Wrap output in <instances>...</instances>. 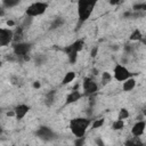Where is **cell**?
I'll list each match as a JSON object with an SVG mask.
<instances>
[{"label": "cell", "mask_w": 146, "mask_h": 146, "mask_svg": "<svg viewBox=\"0 0 146 146\" xmlns=\"http://www.w3.org/2000/svg\"><path fill=\"white\" fill-rule=\"evenodd\" d=\"M91 119L89 117H74L70 121V130L75 136V138L84 137L88 128L91 124Z\"/></svg>", "instance_id": "cell-1"}, {"label": "cell", "mask_w": 146, "mask_h": 146, "mask_svg": "<svg viewBox=\"0 0 146 146\" xmlns=\"http://www.w3.org/2000/svg\"><path fill=\"white\" fill-rule=\"evenodd\" d=\"M97 2L91 1V0H79L76 3V9H78V17H79V23H84L94 11Z\"/></svg>", "instance_id": "cell-2"}, {"label": "cell", "mask_w": 146, "mask_h": 146, "mask_svg": "<svg viewBox=\"0 0 146 146\" xmlns=\"http://www.w3.org/2000/svg\"><path fill=\"white\" fill-rule=\"evenodd\" d=\"M48 8V3L47 2H41V1H36V2H32L25 10L26 16L29 17H38L41 16L46 13Z\"/></svg>", "instance_id": "cell-3"}, {"label": "cell", "mask_w": 146, "mask_h": 146, "mask_svg": "<svg viewBox=\"0 0 146 146\" xmlns=\"http://www.w3.org/2000/svg\"><path fill=\"white\" fill-rule=\"evenodd\" d=\"M133 74L122 64H116L114 66V70H113V78L117 81V82H124L125 80L132 78Z\"/></svg>", "instance_id": "cell-4"}, {"label": "cell", "mask_w": 146, "mask_h": 146, "mask_svg": "<svg viewBox=\"0 0 146 146\" xmlns=\"http://www.w3.org/2000/svg\"><path fill=\"white\" fill-rule=\"evenodd\" d=\"M32 49V43L30 42H17L13 43V52L17 58H24L25 56L30 55Z\"/></svg>", "instance_id": "cell-5"}, {"label": "cell", "mask_w": 146, "mask_h": 146, "mask_svg": "<svg viewBox=\"0 0 146 146\" xmlns=\"http://www.w3.org/2000/svg\"><path fill=\"white\" fill-rule=\"evenodd\" d=\"M35 136H36L39 139L43 140V141H52L54 139L57 138V137H56L57 135L54 132V130H52L51 128L47 127V125H41V127H39V128L36 129V131H35Z\"/></svg>", "instance_id": "cell-6"}, {"label": "cell", "mask_w": 146, "mask_h": 146, "mask_svg": "<svg viewBox=\"0 0 146 146\" xmlns=\"http://www.w3.org/2000/svg\"><path fill=\"white\" fill-rule=\"evenodd\" d=\"M82 89H83V96H91L98 91V84L94 79L86 76L82 80Z\"/></svg>", "instance_id": "cell-7"}, {"label": "cell", "mask_w": 146, "mask_h": 146, "mask_svg": "<svg viewBox=\"0 0 146 146\" xmlns=\"http://www.w3.org/2000/svg\"><path fill=\"white\" fill-rule=\"evenodd\" d=\"M14 42V30L2 27L0 29V46L5 47Z\"/></svg>", "instance_id": "cell-8"}, {"label": "cell", "mask_w": 146, "mask_h": 146, "mask_svg": "<svg viewBox=\"0 0 146 146\" xmlns=\"http://www.w3.org/2000/svg\"><path fill=\"white\" fill-rule=\"evenodd\" d=\"M145 129H146V122L144 120H140V121H136L131 128V135L133 137H140L144 135L145 132Z\"/></svg>", "instance_id": "cell-9"}, {"label": "cell", "mask_w": 146, "mask_h": 146, "mask_svg": "<svg viewBox=\"0 0 146 146\" xmlns=\"http://www.w3.org/2000/svg\"><path fill=\"white\" fill-rule=\"evenodd\" d=\"M83 47H84V40L78 39V40H75L73 43H71L70 46H67L64 50H65L66 54H68V52H78V54H79V52L83 49Z\"/></svg>", "instance_id": "cell-10"}, {"label": "cell", "mask_w": 146, "mask_h": 146, "mask_svg": "<svg viewBox=\"0 0 146 146\" xmlns=\"http://www.w3.org/2000/svg\"><path fill=\"white\" fill-rule=\"evenodd\" d=\"M83 96V92L79 91L78 89H73L66 97V100H65V105H70V104H73V103H76L78 100H80Z\"/></svg>", "instance_id": "cell-11"}, {"label": "cell", "mask_w": 146, "mask_h": 146, "mask_svg": "<svg viewBox=\"0 0 146 146\" xmlns=\"http://www.w3.org/2000/svg\"><path fill=\"white\" fill-rule=\"evenodd\" d=\"M14 111H15V117H16L17 120H22V119H24V116L29 113L30 106L26 105V104H19V105H17V106L15 107Z\"/></svg>", "instance_id": "cell-12"}, {"label": "cell", "mask_w": 146, "mask_h": 146, "mask_svg": "<svg viewBox=\"0 0 146 146\" xmlns=\"http://www.w3.org/2000/svg\"><path fill=\"white\" fill-rule=\"evenodd\" d=\"M135 87H136V80H135L133 76L130 78V79H128V80H125L124 82H122V89H123V91H131V90L135 89Z\"/></svg>", "instance_id": "cell-13"}, {"label": "cell", "mask_w": 146, "mask_h": 146, "mask_svg": "<svg viewBox=\"0 0 146 146\" xmlns=\"http://www.w3.org/2000/svg\"><path fill=\"white\" fill-rule=\"evenodd\" d=\"M23 36H24V29L22 26H17L14 30V42L13 43H17V42H23Z\"/></svg>", "instance_id": "cell-14"}, {"label": "cell", "mask_w": 146, "mask_h": 146, "mask_svg": "<svg viewBox=\"0 0 146 146\" xmlns=\"http://www.w3.org/2000/svg\"><path fill=\"white\" fill-rule=\"evenodd\" d=\"M124 146H144V143L139 137H131L124 141Z\"/></svg>", "instance_id": "cell-15"}, {"label": "cell", "mask_w": 146, "mask_h": 146, "mask_svg": "<svg viewBox=\"0 0 146 146\" xmlns=\"http://www.w3.org/2000/svg\"><path fill=\"white\" fill-rule=\"evenodd\" d=\"M75 76H76V74H75L74 71H68V72L64 75V78H63V80H62V84H63V86L68 84L70 82H72V81L75 79Z\"/></svg>", "instance_id": "cell-16"}, {"label": "cell", "mask_w": 146, "mask_h": 146, "mask_svg": "<svg viewBox=\"0 0 146 146\" xmlns=\"http://www.w3.org/2000/svg\"><path fill=\"white\" fill-rule=\"evenodd\" d=\"M143 36H144V35H143L141 31L138 30V29H136V30H133V31L131 32L129 39H130V41H138V42H140L141 39H143Z\"/></svg>", "instance_id": "cell-17"}, {"label": "cell", "mask_w": 146, "mask_h": 146, "mask_svg": "<svg viewBox=\"0 0 146 146\" xmlns=\"http://www.w3.org/2000/svg\"><path fill=\"white\" fill-rule=\"evenodd\" d=\"M55 95H56V92L54 90H51V91H49V92L46 94V96H44V104H46V106H51L54 104V102H55Z\"/></svg>", "instance_id": "cell-18"}, {"label": "cell", "mask_w": 146, "mask_h": 146, "mask_svg": "<svg viewBox=\"0 0 146 146\" xmlns=\"http://www.w3.org/2000/svg\"><path fill=\"white\" fill-rule=\"evenodd\" d=\"M112 79H113V76H112V74H111L110 72H107V71L103 72V73H102V75H100V81H102V86H106V84L111 83Z\"/></svg>", "instance_id": "cell-19"}, {"label": "cell", "mask_w": 146, "mask_h": 146, "mask_svg": "<svg viewBox=\"0 0 146 146\" xmlns=\"http://www.w3.org/2000/svg\"><path fill=\"white\" fill-rule=\"evenodd\" d=\"M64 18L63 17H56L52 22H51V24H50V30H56V29H58V27H60L63 24H64Z\"/></svg>", "instance_id": "cell-20"}, {"label": "cell", "mask_w": 146, "mask_h": 146, "mask_svg": "<svg viewBox=\"0 0 146 146\" xmlns=\"http://www.w3.org/2000/svg\"><path fill=\"white\" fill-rule=\"evenodd\" d=\"M1 5H2L3 8H7L8 9V8H13V7L18 6L19 5V1L18 0H2Z\"/></svg>", "instance_id": "cell-21"}, {"label": "cell", "mask_w": 146, "mask_h": 146, "mask_svg": "<svg viewBox=\"0 0 146 146\" xmlns=\"http://www.w3.org/2000/svg\"><path fill=\"white\" fill-rule=\"evenodd\" d=\"M124 128V121L123 120H115L112 123V129L117 131V130H122Z\"/></svg>", "instance_id": "cell-22"}, {"label": "cell", "mask_w": 146, "mask_h": 146, "mask_svg": "<svg viewBox=\"0 0 146 146\" xmlns=\"http://www.w3.org/2000/svg\"><path fill=\"white\" fill-rule=\"evenodd\" d=\"M104 123H105V119H96L91 123V129H98V128L103 127Z\"/></svg>", "instance_id": "cell-23"}, {"label": "cell", "mask_w": 146, "mask_h": 146, "mask_svg": "<svg viewBox=\"0 0 146 146\" xmlns=\"http://www.w3.org/2000/svg\"><path fill=\"white\" fill-rule=\"evenodd\" d=\"M133 11H146V2H140V3H135L132 6Z\"/></svg>", "instance_id": "cell-24"}, {"label": "cell", "mask_w": 146, "mask_h": 146, "mask_svg": "<svg viewBox=\"0 0 146 146\" xmlns=\"http://www.w3.org/2000/svg\"><path fill=\"white\" fill-rule=\"evenodd\" d=\"M129 117V111L127 110V108H121L120 110V112H119V116H117V120H125V119H128Z\"/></svg>", "instance_id": "cell-25"}, {"label": "cell", "mask_w": 146, "mask_h": 146, "mask_svg": "<svg viewBox=\"0 0 146 146\" xmlns=\"http://www.w3.org/2000/svg\"><path fill=\"white\" fill-rule=\"evenodd\" d=\"M32 21H33V18L32 17H29V16H26L25 18H24V21H23V23H22V27L25 30V29H29L30 26H31V24H32Z\"/></svg>", "instance_id": "cell-26"}, {"label": "cell", "mask_w": 146, "mask_h": 146, "mask_svg": "<svg viewBox=\"0 0 146 146\" xmlns=\"http://www.w3.org/2000/svg\"><path fill=\"white\" fill-rule=\"evenodd\" d=\"M66 55H67V58H68L70 64H75V62L78 59V52H68Z\"/></svg>", "instance_id": "cell-27"}, {"label": "cell", "mask_w": 146, "mask_h": 146, "mask_svg": "<svg viewBox=\"0 0 146 146\" xmlns=\"http://www.w3.org/2000/svg\"><path fill=\"white\" fill-rule=\"evenodd\" d=\"M44 62H46V56L44 55L40 54V55L35 56V65H42Z\"/></svg>", "instance_id": "cell-28"}, {"label": "cell", "mask_w": 146, "mask_h": 146, "mask_svg": "<svg viewBox=\"0 0 146 146\" xmlns=\"http://www.w3.org/2000/svg\"><path fill=\"white\" fill-rule=\"evenodd\" d=\"M86 144V137H80L74 139V146H84Z\"/></svg>", "instance_id": "cell-29"}, {"label": "cell", "mask_w": 146, "mask_h": 146, "mask_svg": "<svg viewBox=\"0 0 146 146\" xmlns=\"http://www.w3.org/2000/svg\"><path fill=\"white\" fill-rule=\"evenodd\" d=\"M95 141H96L97 146H105V145H104V141L100 139V137H97V138L95 139Z\"/></svg>", "instance_id": "cell-30"}, {"label": "cell", "mask_w": 146, "mask_h": 146, "mask_svg": "<svg viewBox=\"0 0 146 146\" xmlns=\"http://www.w3.org/2000/svg\"><path fill=\"white\" fill-rule=\"evenodd\" d=\"M97 51H98V47L96 46L95 48H92V50L90 51V55H91V57H96V55H97Z\"/></svg>", "instance_id": "cell-31"}, {"label": "cell", "mask_w": 146, "mask_h": 146, "mask_svg": "<svg viewBox=\"0 0 146 146\" xmlns=\"http://www.w3.org/2000/svg\"><path fill=\"white\" fill-rule=\"evenodd\" d=\"M10 81H11V83H13V84H18V81H19V79H18V78H15V76H13V78L10 79Z\"/></svg>", "instance_id": "cell-32"}, {"label": "cell", "mask_w": 146, "mask_h": 146, "mask_svg": "<svg viewBox=\"0 0 146 146\" xmlns=\"http://www.w3.org/2000/svg\"><path fill=\"white\" fill-rule=\"evenodd\" d=\"M41 87V83L39 82V81H35V82H33V88H36V89H39Z\"/></svg>", "instance_id": "cell-33"}, {"label": "cell", "mask_w": 146, "mask_h": 146, "mask_svg": "<svg viewBox=\"0 0 146 146\" xmlns=\"http://www.w3.org/2000/svg\"><path fill=\"white\" fill-rule=\"evenodd\" d=\"M7 25H8V27H11V26L15 25V22L11 21V19H9V21H7Z\"/></svg>", "instance_id": "cell-34"}, {"label": "cell", "mask_w": 146, "mask_h": 146, "mask_svg": "<svg viewBox=\"0 0 146 146\" xmlns=\"http://www.w3.org/2000/svg\"><path fill=\"white\" fill-rule=\"evenodd\" d=\"M141 115H143L144 117H146V106L143 107V110H141Z\"/></svg>", "instance_id": "cell-35"}, {"label": "cell", "mask_w": 146, "mask_h": 146, "mask_svg": "<svg viewBox=\"0 0 146 146\" xmlns=\"http://www.w3.org/2000/svg\"><path fill=\"white\" fill-rule=\"evenodd\" d=\"M110 3H111V5H120L121 2H120V1H110Z\"/></svg>", "instance_id": "cell-36"}, {"label": "cell", "mask_w": 146, "mask_h": 146, "mask_svg": "<svg viewBox=\"0 0 146 146\" xmlns=\"http://www.w3.org/2000/svg\"><path fill=\"white\" fill-rule=\"evenodd\" d=\"M25 146H29V145H25Z\"/></svg>", "instance_id": "cell-37"}]
</instances>
